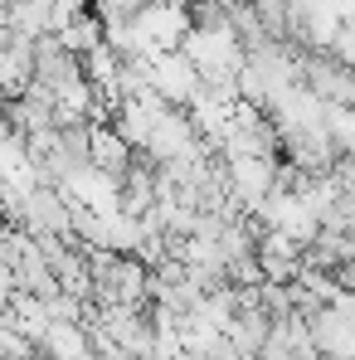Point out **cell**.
<instances>
[{"label":"cell","mask_w":355,"mask_h":360,"mask_svg":"<svg viewBox=\"0 0 355 360\" xmlns=\"http://www.w3.org/2000/svg\"><path fill=\"white\" fill-rule=\"evenodd\" d=\"M302 83L326 108H355V63L336 59L331 49H306L302 54Z\"/></svg>","instance_id":"7a4b0ae2"},{"label":"cell","mask_w":355,"mask_h":360,"mask_svg":"<svg viewBox=\"0 0 355 360\" xmlns=\"http://www.w3.org/2000/svg\"><path fill=\"white\" fill-rule=\"evenodd\" d=\"M39 356L49 360H93V341L83 321H49V331L39 336Z\"/></svg>","instance_id":"5b68a950"},{"label":"cell","mask_w":355,"mask_h":360,"mask_svg":"<svg viewBox=\"0 0 355 360\" xmlns=\"http://www.w3.org/2000/svg\"><path fill=\"white\" fill-rule=\"evenodd\" d=\"M151 88H156L171 108H190L195 93L205 88V78H200V68L176 49V54H156V59H151Z\"/></svg>","instance_id":"277c9868"},{"label":"cell","mask_w":355,"mask_h":360,"mask_svg":"<svg viewBox=\"0 0 355 360\" xmlns=\"http://www.w3.org/2000/svg\"><path fill=\"white\" fill-rule=\"evenodd\" d=\"M278 195V156H238L229 161V200L238 214H258Z\"/></svg>","instance_id":"3957f363"},{"label":"cell","mask_w":355,"mask_h":360,"mask_svg":"<svg viewBox=\"0 0 355 360\" xmlns=\"http://www.w3.org/2000/svg\"><path fill=\"white\" fill-rule=\"evenodd\" d=\"M195 151H205V136H200L195 117H190L185 108H166L161 122H156V131H151V141H146L136 156L151 161V166H171V161L195 156Z\"/></svg>","instance_id":"6da1fadb"}]
</instances>
